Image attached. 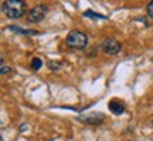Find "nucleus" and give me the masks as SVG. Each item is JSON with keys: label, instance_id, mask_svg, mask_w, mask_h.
<instances>
[{"label": "nucleus", "instance_id": "nucleus-1", "mask_svg": "<svg viewBox=\"0 0 153 141\" xmlns=\"http://www.w3.org/2000/svg\"><path fill=\"white\" fill-rule=\"evenodd\" d=\"M3 13L9 18H20L27 13V4L24 0H6L3 3Z\"/></svg>", "mask_w": 153, "mask_h": 141}, {"label": "nucleus", "instance_id": "nucleus-2", "mask_svg": "<svg viewBox=\"0 0 153 141\" xmlns=\"http://www.w3.org/2000/svg\"><path fill=\"white\" fill-rule=\"evenodd\" d=\"M67 47L72 49H85L88 47V37L85 33H82L79 30H72L68 33L65 38Z\"/></svg>", "mask_w": 153, "mask_h": 141}, {"label": "nucleus", "instance_id": "nucleus-3", "mask_svg": "<svg viewBox=\"0 0 153 141\" xmlns=\"http://www.w3.org/2000/svg\"><path fill=\"white\" fill-rule=\"evenodd\" d=\"M48 13V6L45 4H38L33 7L30 13H28V21L30 23H41L45 18Z\"/></svg>", "mask_w": 153, "mask_h": 141}, {"label": "nucleus", "instance_id": "nucleus-4", "mask_svg": "<svg viewBox=\"0 0 153 141\" xmlns=\"http://www.w3.org/2000/svg\"><path fill=\"white\" fill-rule=\"evenodd\" d=\"M101 48L106 55H116L120 51V44L115 38H105L101 44Z\"/></svg>", "mask_w": 153, "mask_h": 141}, {"label": "nucleus", "instance_id": "nucleus-5", "mask_svg": "<svg viewBox=\"0 0 153 141\" xmlns=\"http://www.w3.org/2000/svg\"><path fill=\"white\" fill-rule=\"evenodd\" d=\"M105 116L102 113H98V112H94V113H88L87 116H81L78 117L79 121H84L85 124H101L104 121Z\"/></svg>", "mask_w": 153, "mask_h": 141}, {"label": "nucleus", "instance_id": "nucleus-6", "mask_svg": "<svg viewBox=\"0 0 153 141\" xmlns=\"http://www.w3.org/2000/svg\"><path fill=\"white\" fill-rule=\"evenodd\" d=\"M108 109H109L114 114H116V116H119V114H122L123 112H125V106H123V103H120L119 100H116V99L111 100L109 103H108Z\"/></svg>", "mask_w": 153, "mask_h": 141}, {"label": "nucleus", "instance_id": "nucleus-7", "mask_svg": "<svg viewBox=\"0 0 153 141\" xmlns=\"http://www.w3.org/2000/svg\"><path fill=\"white\" fill-rule=\"evenodd\" d=\"M6 30L14 31V33H17V34H24V35H36V34H40L38 31H36V30H26V28L17 27V26H9Z\"/></svg>", "mask_w": 153, "mask_h": 141}, {"label": "nucleus", "instance_id": "nucleus-8", "mask_svg": "<svg viewBox=\"0 0 153 141\" xmlns=\"http://www.w3.org/2000/svg\"><path fill=\"white\" fill-rule=\"evenodd\" d=\"M84 17H88V18H97V20H106V16L104 14H99V13H95L94 10H87L84 13Z\"/></svg>", "mask_w": 153, "mask_h": 141}, {"label": "nucleus", "instance_id": "nucleus-9", "mask_svg": "<svg viewBox=\"0 0 153 141\" xmlns=\"http://www.w3.org/2000/svg\"><path fill=\"white\" fill-rule=\"evenodd\" d=\"M41 66H43V61L40 59V58H33V61H31V68H33L34 70H38Z\"/></svg>", "mask_w": 153, "mask_h": 141}, {"label": "nucleus", "instance_id": "nucleus-10", "mask_svg": "<svg viewBox=\"0 0 153 141\" xmlns=\"http://www.w3.org/2000/svg\"><path fill=\"white\" fill-rule=\"evenodd\" d=\"M10 70H11L10 66L6 65L4 62H1V66H0V73H1V75H6V73H9Z\"/></svg>", "mask_w": 153, "mask_h": 141}, {"label": "nucleus", "instance_id": "nucleus-11", "mask_svg": "<svg viewBox=\"0 0 153 141\" xmlns=\"http://www.w3.org/2000/svg\"><path fill=\"white\" fill-rule=\"evenodd\" d=\"M60 65H61V62H50V64H48V66H50V69H51V70L60 69Z\"/></svg>", "mask_w": 153, "mask_h": 141}, {"label": "nucleus", "instance_id": "nucleus-12", "mask_svg": "<svg viewBox=\"0 0 153 141\" xmlns=\"http://www.w3.org/2000/svg\"><path fill=\"white\" fill-rule=\"evenodd\" d=\"M148 16L150 18H153V0L148 4Z\"/></svg>", "mask_w": 153, "mask_h": 141}, {"label": "nucleus", "instance_id": "nucleus-13", "mask_svg": "<svg viewBox=\"0 0 153 141\" xmlns=\"http://www.w3.org/2000/svg\"><path fill=\"white\" fill-rule=\"evenodd\" d=\"M150 123H152V124H153V119H152V120H150Z\"/></svg>", "mask_w": 153, "mask_h": 141}]
</instances>
